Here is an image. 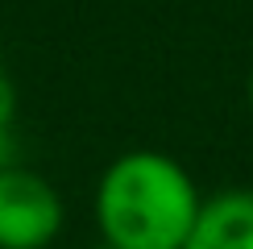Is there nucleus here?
<instances>
[{"label": "nucleus", "instance_id": "3", "mask_svg": "<svg viewBox=\"0 0 253 249\" xmlns=\"http://www.w3.org/2000/svg\"><path fill=\"white\" fill-rule=\"evenodd\" d=\"M183 249H253V191H220L199 204Z\"/></svg>", "mask_w": 253, "mask_h": 249}, {"label": "nucleus", "instance_id": "2", "mask_svg": "<svg viewBox=\"0 0 253 249\" xmlns=\"http://www.w3.org/2000/svg\"><path fill=\"white\" fill-rule=\"evenodd\" d=\"M62 228V200L38 170H0V249H46Z\"/></svg>", "mask_w": 253, "mask_h": 249}, {"label": "nucleus", "instance_id": "4", "mask_svg": "<svg viewBox=\"0 0 253 249\" xmlns=\"http://www.w3.org/2000/svg\"><path fill=\"white\" fill-rule=\"evenodd\" d=\"M13 117H17V87H13V79L0 71V133L13 129Z\"/></svg>", "mask_w": 253, "mask_h": 249}, {"label": "nucleus", "instance_id": "5", "mask_svg": "<svg viewBox=\"0 0 253 249\" xmlns=\"http://www.w3.org/2000/svg\"><path fill=\"white\" fill-rule=\"evenodd\" d=\"M17 145H13V133H0V170H8V166H17Z\"/></svg>", "mask_w": 253, "mask_h": 249}, {"label": "nucleus", "instance_id": "1", "mask_svg": "<svg viewBox=\"0 0 253 249\" xmlns=\"http://www.w3.org/2000/svg\"><path fill=\"white\" fill-rule=\"evenodd\" d=\"M199 191L170 154L129 150L96 187V224L112 249H183L199 216Z\"/></svg>", "mask_w": 253, "mask_h": 249}, {"label": "nucleus", "instance_id": "7", "mask_svg": "<svg viewBox=\"0 0 253 249\" xmlns=\"http://www.w3.org/2000/svg\"><path fill=\"white\" fill-rule=\"evenodd\" d=\"M96 249H112V245H96Z\"/></svg>", "mask_w": 253, "mask_h": 249}, {"label": "nucleus", "instance_id": "6", "mask_svg": "<svg viewBox=\"0 0 253 249\" xmlns=\"http://www.w3.org/2000/svg\"><path fill=\"white\" fill-rule=\"evenodd\" d=\"M249 108H253V71H249Z\"/></svg>", "mask_w": 253, "mask_h": 249}]
</instances>
